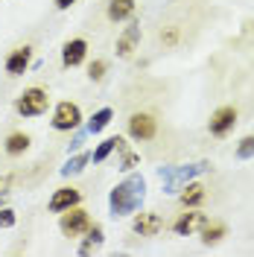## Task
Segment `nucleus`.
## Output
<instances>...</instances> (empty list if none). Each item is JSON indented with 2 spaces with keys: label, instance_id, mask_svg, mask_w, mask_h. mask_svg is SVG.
<instances>
[{
  "label": "nucleus",
  "instance_id": "obj_17",
  "mask_svg": "<svg viewBox=\"0 0 254 257\" xmlns=\"http://www.w3.org/2000/svg\"><path fill=\"white\" fill-rule=\"evenodd\" d=\"M105 70H108V64L102 62V59H96V62H91V64H88V76H91L94 82H99V79H102V76H105Z\"/></svg>",
  "mask_w": 254,
  "mask_h": 257
},
{
  "label": "nucleus",
  "instance_id": "obj_5",
  "mask_svg": "<svg viewBox=\"0 0 254 257\" xmlns=\"http://www.w3.org/2000/svg\"><path fill=\"white\" fill-rule=\"evenodd\" d=\"M234 126H237V108L234 105H222V108H216L213 117H210V135L213 138H225Z\"/></svg>",
  "mask_w": 254,
  "mask_h": 257
},
{
  "label": "nucleus",
  "instance_id": "obj_16",
  "mask_svg": "<svg viewBox=\"0 0 254 257\" xmlns=\"http://www.w3.org/2000/svg\"><path fill=\"white\" fill-rule=\"evenodd\" d=\"M120 141H123V138H108V141H102V146L94 152V161H102L108 152H111V149H117V146H120Z\"/></svg>",
  "mask_w": 254,
  "mask_h": 257
},
{
  "label": "nucleus",
  "instance_id": "obj_18",
  "mask_svg": "<svg viewBox=\"0 0 254 257\" xmlns=\"http://www.w3.org/2000/svg\"><path fill=\"white\" fill-rule=\"evenodd\" d=\"M161 41H164L167 47H175V44H178V27H167V30L161 32Z\"/></svg>",
  "mask_w": 254,
  "mask_h": 257
},
{
  "label": "nucleus",
  "instance_id": "obj_19",
  "mask_svg": "<svg viewBox=\"0 0 254 257\" xmlns=\"http://www.w3.org/2000/svg\"><path fill=\"white\" fill-rule=\"evenodd\" d=\"M108 120H111V111L105 108V111H99V114L94 117V120H91V128H94V132H99L102 126H108Z\"/></svg>",
  "mask_w": 254,
  "mask_h": 257
},
{
  "label": "nucleus",
  "instance_id": "obj_9",
  "mask_svg": "<svg viewBox=\"0 0 254 257\" xmlns=\"http://www.w3.org/2000/svg\"><path fill=\"white\" fill-rule=\"evenodd\" d=\"M32 62V47H18L9 53V59H6V73L9 76H21Z\"/></svg>",
  "mask_w": 254,
  "mask_h": 257
},
{
  "label": "nucleus",
  "instance_id": "obj_12",
  "mask_svg": "<svg viewBox=\"0 0 254 257\" xmlns=\"http://www.w3.org/2000/svg\"><path fill=\"white\" fill-rule=\"evenodd\" d=\"M199 231H202V242H205V245H213V242H219V240L225 237V231H228V228H225V222L207 219V222L202 225Z\"/></svg>",
  "mask_w": 254,
  "mask_h": 257
},
{
  "label": "nucleus",
  "instance_id": "obj_22",
  "mask_svg": "<svg viewBox=\"0 0 254 257\" xmlns=\"http://www.w3.org/2000/svg\"><path fill=\"white\" fill-rule=\"evenodd\" d=\"M73 3H76V0H56V6H59V9H70Z\"/></svg>",
  "mask_w": 254,
  "mask_h": 257
},
{
  "label": "nucleus",
  "instance_id": "obj_20",
  "mask_svg": "<svg viewBox=\"0 0 254 257\" xmlns=\"http://www.w3.org/2000/svg\"><path fill=\"white\" fill-rule=\"evenodd\" d=\"M254 152V138H245L242 146H239V158H245V155H251Z\"/></svg>",
  "mask_w": 254,
  "mask_h": 257
},
{
  "label": "nucleus",
  "instance_id": "obj_10",
  "mask_svg": "<svg viewBox=\"0 0 254 257\" xmlns=\"http://www.w3.org/2000/svg\"><path fill=\"white\" fill-rule=\"evenodd\" d=\"M79 190L76 187H62V190L53 193V199H50V210L53 213H62V210L73 208V205H79Z\"/></svg>",
  "mask_w": 254,
  "mask_h": 257
},
{
  "label": "nucleus",
  "instance_id": "obj_1",
  "mask_svg": "<svg viewBox=\"0 0 254 257\" xmlns=\"http://www.w3.org/2000/svg\"><path fill=\"white\" fill-rule=\"evenodd\" d=\"M47 108H50V94L44 88H27L15 102V111L21 117H38V114H44Z\"/></svg>",
  "mask_w": 254,
  "mask_h": 257
},
{
  "label": "nucleus",
  "instance_id": "obj_15",
  "mask_svg": "<svg viewBox=\"0 0 254 257\" xmlns=\"http://www.w3.org/2000/svg\"><path fill=\"white\" fill-rule=\"evenodd\" d=\"M27 149H30V135L12 132V135L6 138V152H9V155H24Z\"/></svg>",
  "mask_w": 254,
  "mask_h": 257
},
{
  "label": "nucleus",
  "instance_id": "obj_7",
  "mask_svg": "<svg viewBox=\"0 0 254 257\" xmlns=\"http://www.w3.org/2000/svg\"><path fill=\"white\" fill-rule=\"evenodd\" d=\"M205 222H207V216L202 213V210H190V213H181V216L175 219L173 231L175 234H181V237H190L193 231H199Z\"/></svg>",
  "mask_w": 254,
  "mask_h": 257
},
{
  "label": "nucleus",
  "instance_id": "obj_4",
  "mask_svg": "<svg viewBox=\"0 0 254 257\" xmlns=\"http://www.w3.org/2000/svg\"><path fill=\"white\" fill-rule=\"evenodd\" d=\"M155 132H158V123H155V117L152 114H132L129 117V135L135 138V141H152L155 138Z\"/></svg>",
  "mask_w": 254,
  "mask_h": 257
},
{
  "label": "nucleus",
  "instance_id": "obj_14",
  "mask_svg": "<svg viewBox=\"0 0 254 257\" xmlns=\"http://www.w3.org/2000/svg\"><path fill=\"white\" fill-rule=\"evenodd\" d=\"M205 199H207V193H205L202 184H187L184 193H181V205H184V208H199Z\"/></svg>",
  "mask_w": 254,
  "mask_h": 257
},
{
  "label": "nucleus",
  "instance_id": "obj_3",
  "mask_svg": "<svg viewBox=\"0 0 254 257\" xmlns=\"http://www.w3.org/2000/svg\"><path fill=\"white\" fill-rule=\"evenodd\" d=\"M82 123V111L76 102H70V99H64L56 105V111H53V128H59V132H70V128H76Z\"/></svg>",
  "mask_w": 254,
  "mask_h": 257
},
{
  "label": "nucleus",
  "instance_id": "obj_21",
  "mask_svg": "<svg viewBox=\"0 0 254 257\" xmlns=\"http://www.w3.org/2000/svg\"><path fill=\"white\" fill-rule=\"evenodd\" d=\"M12 222H15L12 210H0V225H12Z\"/></svg>",
  "mask_w": 254,
  "mask_h": 257
},
{
  "label": "nucleus",
  "instance_id": "obj_11",
  "mask_svg": "<svg viewBox=\"0 0 254 257\" xmlns=\"http://www.w3.org/2000/svg\"><path fill=\"white\" fill-rule=\"evenodd\" d=\"M138 38H141V27L138 24H132V27H126V32L117 38V56H132V50H135V44H138Z\"/></svg>",
  "mask_w": 254,
  "mask_h": 257
},
{
  "label": "nucleus",
  "instance_id": "obj_8",
  "mask_svg": "<svg viewBox=\"0 0 254 257\" xmlns=\"http://www.w3.org/2000/svg\"><path fill=\"white\" fill-rule=\"evenodd\" d=\"M132 228L141 234V237H155L161 228H164V219H161L158 213H152V210H146V213H138L135 216V222H132Z\"/></svg>",
  "mask_w": 254,
  "mask_h": 257
},
{
  "label": "nucleus",
  "instance_id": "obj_13",
  "mask_svg": "<svg viewBox=\"0 0 254 257\" xmlns=\"http://www.w3.org/2000/svg\"><path fill=\"white\" fill-rule=\"evenodd\" d=\"M135 15V0H111L108 3V21H126Z\"/></svg>",
  "mask_w": 254,
  "mask_h": 257
},
{
  "label": "nucleus",
  "instance_id": "obj_6",
  "mask_svg": "<svg viewBox=\"0 0 254 257\" xmlns=\"http://www.w3.org/2000/svg\"><path fill=\"white\" fill-rule=\"evenodd\" d=\"M85 56H88V41H85V38H70V41L62 47V64L64 67H76V64H82Z\"/></svg>",
  "mask_w": 254,
  "mask_h": 257
},
{
  "label": "nucleus",
  "instance_id": "obj_2",
  "mask_svg": "<svg viewBox=\"0 0 254 257\" xmlns=\"http://www.w3.org/2000/svg\"><path fill=\"white\" fill-rule=\"evenodd\" d=\"M64 237H79L85 234L88 228H91V216H88V210H82L79 205H73V208L62 210V222H59Z\"/></svg>",
  "mask_w": 254,
  "mask_h": 257
}]
</instances>
